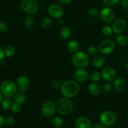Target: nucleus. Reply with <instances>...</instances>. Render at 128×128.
<instances>
[{"instance_id":"44","label":"nucleus","mask_w":128,"mask_h":128,"mask_svg":"<svg viewBox=\"0 0 128 128\" xmlns=\"http://www.w3.org/2000/svg\"><path fill=\"white\" fill-rule=\"evenodd\" d=\"M41 1H47V0H41Z\"/></svg>"},{"instance_id":"43","label":"nucleus","mask_w":128,"mask_h":128,"mask_svg":"<svg viewBox=\"0 0 128 128\" xmlns=\"http://www.w3.org/2000/svg\"><path fill=\"white\" fill-rule=\"evenodd\" d=\"M124 67L126 68V69H127V70L128 71V61H127V63H126V65H125Z\"/></svg>"},{"instance_id":"29","label":"nucleus","mask_w":128,"mask_h":128,"mask_svg":"<svg viewBox=\"0 0 128 128\" xmlns=\"http://www.w3.org/2000/svg\"><path fill=\"white\" fill-rule=\"evenodd\" d=\"M101 32H102V35H104V36H109L112 35V33H113V30H112V27L108 26V25H106V26L102 27Z\"/></svg>"},{"instance_id":"40","label":"nucleus","mask_w":128,"mask_h":128,"mask_svg":"<svg viewBox=\"0 0 128 128\" xmlns=\"http://www.w3.org/2000/svg\"><path fill=\"white\" fill-rule=\"evenodd\" d=\"M4 55H5L4 51L2 50V48H0V60H1L3 59V58L4 57Z\"/></svg>"},{"instance_id":"33","label":"nucleus","mask_w":128,"mask_h":128,"mask_svg":"<svg viewBox=\"0 0 128 128\" xmlns=\"http://www.w3.org/2000/svg\"><path fill=\"white\" fill-rule=\"evenodd\" d=\"M120 0H102V2L108 7H111L120 2Z\"/></svg>"},{"instance_id":"9","label":"nucleus","mask_w":128,"mask_h":128,"mask_svg":"<svg viewBox=\"0 0 128 128\" xmlns=\"http://www.w3.org/2000/svg\"><path fill=\"white\" fill-rule=\"evenodd\" d=\"M48 13L54 18L60 19L64 15V9L62 6L59 4H51L48 8Z\"/></svg>"},{"instance_id":"15","label":"nucleus","mask_w":128,"mask_h":128,"mask_svg":"<svg viewBox=\"0 0 128 128\" xmlns=\"http://www.w3.org/2000/svg\"><path fill=\"white\" fill-rule=\"evenodd\" d=\"M116 73L114 69L111 67H106L101 72L102 77L106 81H111L116 77Z\"/></svg>"},{"instance_id":"13","label":"nucleus","mask_w":128,"mask_h":128,"mask_svg":"<svg viewBox=\"0 0 128 128\" xmlns=\"http://www.w3.org/2000/svg\"><path fill=\"white\" fill-rule=\"evenodd\" d=\"M92 123L88 117H79L75 122L76 128H92Z\"/></svg>"},{"instance_id":"8","label":"nucleus","mask_w":128,"mask_h":128,"mask_svg":"<svg viewBox=\"0 0 128 128\" xmlns=\"http://www.w3.org/2000/svg\"><path fill=\"white\" fill-rule=\"evenodd\" d=\"M99 51L102 55H110L113 52L115 48L114 43L111 40H105L102 41L99 46Z\"/></svg>"},{"instance_id":"2","label":"nucleus","mask_w":128,"mask_h":128,"mask_svg":"<svg viewBox=\"0 0 128 128\" xmlns=\"http://www.w3.org/2000/svg\"><path fill=\"white\" fill-rule=\"evenodd\" d=\"M56 109L58 112L61 115H68L72 110L73 103L68 98H61L56 102Z\"/></svg>"},{"instance_id":"24","label":"nucleus","mask_w":128,"mask_h":128,"mask_svg":"<svg viewBox=\"0 0 128 128\" xmlns=\"http://www.w3.org/2000/svg\"><path fill=\"white\" fill-rule=\"evenodd\" d=\"M118 43L122 46H125L128 44V38L124 35H119L116 38Z\"/></svg>"},{"instance_id":"21","label":"nucleus","mask_w":128,"mask_h":128,"mask_svg":"<svg viewBox=\"0 0 128 128\" xmlns=\"http://www.w3.org/2000/svg\"><path fill=\"white\" fill-rule=\"evenodd\" d=\"M51 124L54 127L60 128L63 125L64 121L61 117L59 116H56L51 119Z\"/></svg>"},{"instance_id":"32","label":"nucleus","mask_w":128,"mask_h":128,"mask_svg":"<svg viewBox=\"0 0 128 128\" xmlns=\"http://www.w3.org/2000/svg\"><path fill=\"white\" fill-rule=\"evenodd\" d=\"M21 109V105L19 103L17 102H13L12 106H11V111L13 113H15V114H17V113L20 112V110Z\"/></svg>"},{"instance_id":"22","label":"nucleus","mask_w":128,"mask_h":128,"mask_svg":"<svg viewBox=\"0 0 128 128\" xmlns=\"http://www.w3.org/2000/svg\"><path fill=\"white\" fill-rule=\"evenodd\" d=\"M60 33L62 38L68 39L71 37L72 33H71V30L70 28L68 27V26H63L60 30Z\"/></svg>"},{"instance_id":"3","label":"nucleus","mask_w":128,"mask_h":128,"mask_svg":"<svg viewBox=\"0 0 128 128\" xmlns=\"http://www.w3.org/2000/svg\"><path fill=\"white\" fill-rule=\"evenodd\" d=\"M17 86L14 82L10 80H6L2 82L0 86L1 93L6 97L10 98L14 96L17 91Z\"/></svg>"},{"instance_id":"5","label":"nucleus","mask_w":128,"mask_h":128,"mask_svg":"<svg viewBox=\"0 0 128 128\" xmlns=\"http://www.w3.org/2000/svg\"><path fill=\"white\" fill-rule=\"evenodd\" d=\"M20 8L29 15H32L38 11L39 5L36 0H22L20 3Z\"/></svg>"},{"instance_id":"11","label":"nucleus","mask_w":128,"mask_h":128,"mask_svg":"<svg viewBox=\"0 0 128 128\" xmlns=\"http://www.w3.org/2000/svg\"><path fill=\"white\" fill-rule=\"evenodd\" d=\"M16 86L18 89L21 92H24L28 89L30 82L28 78L24 75H21L16 80Z\"/></svg>"},{"instance_id":"19","label":"nucleus","mask_w":128,"mask_h":128,"mask_svg":"<svg viewBox=\"0 0 128 128\" xmlns=\"http://www.w3.org/2000/svg\"><path fill=\"white\" fill-rule=\"evenodd\" d=\"M105 62V58L102 55H97L92 60V65L96 68L101 67Z\"/></svg>"},{"instance_id":"27","label":"nucleus","mask_w":128,"mask_h":128,"mask_svg":"<svg viewBox=\"0 0 128 128\" xmlns=\"http://www.w3.org/2000/svg\"><path fill=\"white\" fill-rule=\"evenodd\" d=\"M101 77H102L101 74L98 71L92 72L90 75V79L93 82H97L100 81Z\"/></svg>"},{"instance_id":"12","label":"nucleus","mask_w":128,"mask_h":128,"mask_svg":"<svg viewBox=\"0 0 128 128\" xmlns=\"http://www.w3.org/2000/svg\"><path fill=\"white\" fill-rule=\"evenodd\" d=\"M113 33L116 34H121L126 30V23L122 19H118L113 23L112 26Z\"/></svg>"},{"instance_id":"20","label":"nucleus","mask_w":128,"mask_h":128,"mask_svg":"<svg viewBox=\"0 0 128 128\" xmlns=\"http://www.w3.org/2000/svg\"><path fill=\"white\" fill-rule=\"evenodd\" d=\"M40 25L42 28L45 29V30L50 28L52 25V19L49 17L43 18L40 22Z\"/></svg>"},{"instance_id":"26","label":"nucleus","mask_w":128,"mask_h":128,"mask_svg":"<svg viewBox=\"0 0 128 128\" xmlns=\"http://www.w3.org/2000/svg\"><path fill=\"white\" fill-rule=\"evenodd\" d=\"M12 104H13V102H12V100L11 99H10V98L6 97L3 99L2 103H1V105H2V107L4 110H8L10 109H11Z\"/></svg>"},{"instance_id":"28","label":"nucleus","mask_w":128,"mask_h":128,"mask_svg":"<svg viewBox=\"0 0 128 128\" xmlns=\"http://www.w3.org/2000/svg\"><path fill=\"white\" fill-rule=\"evenodd\" d=\"M4 51L5 56H8V57H11L14 55L15 48L12 45H8L6 46Z\"/></svg>"},{"instance_id":"30","label":"nucleus","mask_w":128,"mask_h":128,"mask_svg":"<svg viewBox=\"0 0 128 128\" xmlns=\"http://www.w3.org/2000/svg\"><path fill=\"white\" fill-rule=\"evenodd\" d=\"M99 48L94 45H91L88 49V53L91 56H96L99 52Z\"/></svg>"},{"instance_id":"10","label":"nucleus","mask_w":128,"mask_h":128,"mask_svg":"<svg viewBox=\"0 0 128 128\" xmlns=\"http://www.w3.org/2000/svg\"><path fill=\"white\" fill-rule=\"evenodd\" d=\"M100 16L104 22L111 23L114 20V11L110 7L104 8L100 11Z\"/></svg>"},{"instance_id":"31","label":"nucleus","mask_w":128,"mask_h":128,"mask_svg":"<svg viewBox=\"0 0 128 128\" xmlns=\"http://www.w3.org/2000/svg\"><path fill=\"white\" fill-rule=\"evenodd\" d=\"M88 14L91 17H96L100 15V11L96 7H92L88 10Z\"/></svg>"},{"instance_id":"17","label":"nucleus","mask_w":128,"mask_h":128,"mask_svg":"<svg viewBox=\"0 0 128 128\" xmlns=\"http://www.w3.org/2000/svg\"><path fill=\"white\" fill-rule=\"evenodd\" d=\"M126 86V82L123 78L119 77H117L114 81V87L118 92H121L124 89Z\"/></svg>"},{"instance_id":"16","label":"nucleus","mask_w":128,"mask_h":128,"mask_svg":"<svg viewBox=\"0 0 128 128\" xmlns=\"http://www.w3.org/2000/svg\"><path fill=\"white\" fill-rule=\"evenodd\" d=\"M88 89L90 94L92 96H98L101 93V87L96 82L91 83L88 85Z\"/></svg>"},{"instance_id":"39","label":"nucleus","mask_w":128,"mask_h":128,"mask_svg":"<svg viewBox=\"0 0 128 128\" xmlns=\"http://www.w3.org/2000/svg\"><path fill=\"white\" fill-rule=\"evenodd\" d=\"M58 1L60 2V3L61 4V5H66L71 3L72 0H58Z\"/></svg>"},{"instance_id":"4","label":"nucleus","mask_w":128,"mask_h":128,"mask_svg":"<svg viewBox=\"0 0 128 128\" xmlns=\"http://www.w3.org/2000/svg\"><path fill=\"white\" fill-rule=\"evenodd\" d=\"M72 61L74 65L78 69H84L88 65L90 59L88 55L86 53L78 51L72 55Z\"/></svg>"},{"instance_id":"18","label":"nucleus","mask_w":128,"mask_h":128,"mask_svg":"<svg viewBox=\"0 0 128 128\" xmlns=\"http://www.w3.org/2000/svg\"><path fill=\"white\" fill-rule=\"evenodd\" d=\"M67 47L70 52L74 53L78 51L80 46L78 41L75 40H72L69 41L68 43Z\"/></svg>"},{"instance_id":"6","label":"nucleus","mask_w":128,"mask_h":128,"mask_svg":"<svg viewBox=\"0 0 128 128\" xmlns=\"http://www.w3.org/2000/svg\"><path fill=\"white\" fill-rule=\"evenodd\" d=\"M41 113L46 117H51L55 114L56 109V104L51 100H47L41 106Z\"/></svg>"},{"instance_id":"7","label":"nucleus","mask_w":128,"mask_h":128,"mask_svg":"<svg viewBox=\"0 0 128 128\" xmlns=\"http://www.w3.org/2000/svg\"><path fill=\"white\" fill-rule=\"evenodd\" d=\"M100 121L104 125H111L116 122V115L113 112L106 110L102 112L100 117Z\"/></svg>"},{"instance_id":"42","label":"nucleus","mask_w":128,"mask_h":128,"mask_svg":"<svg viewBox=\"0 0 128 128\" xmlns=\"http://www.w3.org/2000/svg\"><path fill=\"white\" fill-rule=\"evenodd\" d=\"M2 100H3V95L0 92V104L2 103Z\"/></svg>"},{"instance_id":"36","label":"nucleus","mask_w":128,"mask_h":128,"mask_svg":"<svg viewBox=\"0 0 128 128\" xmlns=\"http://www.w3.org/2000/svg\"><path fill=\"white\" fill-rule=\"evenodd\" d=\"M112 88H113V87H112V84H110V83H106L103 87L104 90L106 93L111 92L112 90Z\"/></svg>"},{"instance_id":"14","label":"nucleus","mask_w":128,"mask_h":128,"mask_svg":"<svg viewBox=\"0 0 128 128\" xmlns=\"http://www.w3.org/2000/svg\"><path fill=\"white\" fill-rule=\"evenodd\" d=\"M88 72L84 69H76L74 72V78L78 82H84L88 79Z\"/></svg>"},{"instance_id":"1","label":"nucleus","mask_w":128,"mask_h":128,"mask_svg":"<svg viewBox=\"0 0 128 128\" xmlns=\"http://www.w3.org/2000/svg\"><path fill=\"white\" fill-rule=\"evenodd\" d=\"M80 85L76 80H69L61 85V92L64 97L71 99L78 94Z\"/></svg>"},{"instance_id":"41","label":"nucleus","mask_w":128,"mask_h":128,"mask_svg":"<svg viewBox=\"0 0 128 128\" xmlns=\"http://www.w3.org/2000/svg\"><path fill=\"white\" fill-rule=\"evenodd\" d=\"M4 123V119L2 117V115H0V127H1L3 125Z\"/></svg>"},{"instance_id":"35","label":"nucleus","mask_w":128,"mask_h":128,"mask_svg":"<svg viewBox=\"0 0 128 128\" xmlns=\"http://www.w3.org/2000/svg\"><path fill=\"white\" fill-rule=\"evenodd\" d=\"M8 26L7 24L4 22H0V32L1 33H5L8 31Z\"/></svg>"},{"instance_id":"23","label":"nucleus","mask_w":128,"mask_h":128,"mask_svg":"<svg viewBox=\"0 0 128 128\" xmlns=\"http://www.w3.org/2000/svg\"><path fill=\"white\" fill-rule=\"evenodd\" d=\"M26 100V96L24 94H23V92H18L17 94H16L14 96V101L15 102L19 103V104H23L24 102H25Z\"/></svg>"},{"instance_id":"34","label":"nucleus","mask_w":128,"mask_h":128,"mask_svg":"<svg viewBox=\"0 0 128 128\" xmlns=\"http://www.w3.org/2000/svg\"><path fill=\"white\" fill-rule=\"evenodd\" d=\"M4 124L8 126H12L15 124V119L13 117L8 116L4 119Z\"/></svg>"},{"instance_id":"38","label":"nucleus","mask_w":128,"mask_h":128,"mask_svg":"<svg viewBox=\"0 0 128 128\" xmlns=\"http://www.w3.org/2000/svg\"><path fill=\"white\" fill-rule=\"evenodd\" d=\"M92 128H104V125L101 122H96L92 124Z\"/></svg>"},{"instance_id":"25","label":"nucleus","mask_w":128,"mask_h":128,"mask_svg":"<svg viewBox=\"0 0 128 128\" xmlns=\"http://www.w3.org/2000/svg\"><path fill=\"white\" fill-rule=\"evenodd\" d=\"M24 25L28 28H32L35 25L34 18L31 15H29L24 19Z\"/></svg>"},{"instance_id":"37","label":"nucleus","mask_w":128,"mask_h":128,"mask_svg":"<svg viewBox=\"0 0 128 128\" xmlns=\"http://www.w3.org/2000/svg\"><path fill=\"white\" fill-rule=\"evenodd\" d=\"M120 4L122 8L124 10H128V0H121Z\"/></svg>"}]
</instances>
